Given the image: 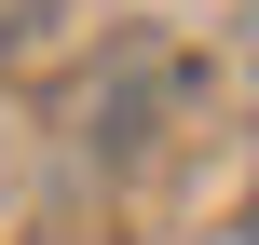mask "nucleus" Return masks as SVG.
Segmentation results:
<instances>
[]
</instances>
